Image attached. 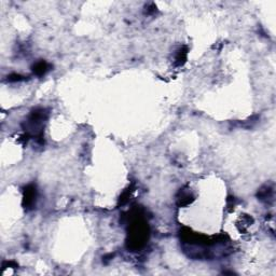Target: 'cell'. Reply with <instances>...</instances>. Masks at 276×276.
<instances>
[{"instance_id": "6da1fadb", "label": "cell", "mask_w": 276, "mask_h": 276, "mask_svg": "<svg viewBox=\"0 0 276 276\" xmlns=\"http://www.w3.org/2000/svg\"><path fill=\"white\" fill-rule=\"evenodd\" d=\"M45 69H46V64L43 62H41L36 65V67H35L34 70L37 74H43L44 72H45Z\"/></svg>"}]
</instances>
